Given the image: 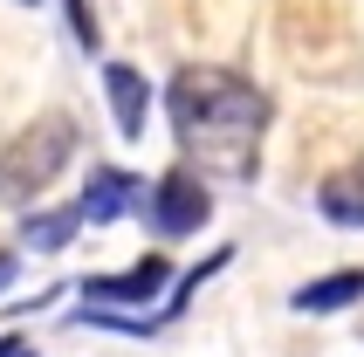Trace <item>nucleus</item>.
Returning a JSON list of instances; mask_svg holds the SVG:
<instances>
[{
  "label": "nucleus",
  "instance_id": "0eeeda50",
  "mask_svg": "<svg viewBox=\"0 0 364 357\" xmlns=\"http://www.w3.org/2000/svg\"><path fill=\"white\" fill-rule=\"evenodd\" d=\"M350 302H364V268H337V275H323V282H303V289L289 296V309H303V316H337V309H350Z\"/></svg>",
  "mask_w": 364,
  "mask_h": 357
},
{
  "label": "nucleus",
  "instance_id": "1a4fd4ad",
  "mask_svg": "<svg viewBox=\"0 0 364 357\" xmlns=\"http://www.w3.org/2000/svg\"><path fill=\"white\" fill-rule=\"evenodd\" d=\"M76 227H82V213H76V206H55V213H28L21 240H28L35 255H62V247L76 240Z\"/></svg>",
  "mask_w": 364,
  "mask_h": 357
},
{
  "label": "nucleus",
  "instance_id": "f257e3e1",
  "mask_svg": "<svg viewBox=\"0 0 364 357\" xmlns=\"http://www.w3.org/2000/svg\"><path fill=\"white\" fill-rule=\"evenodd\" d=\"M165 103H172V131H179V144L193 159L220 165L234 178L255 172V138L268 124V97L255 82L227 76V69H179Z\"/></svg>",
  "mask_w": 364,
  "mask_h": 357
},
{
  "label": "nucleus",
  "instance_id": "9d476101",
  "mask_svg": "<svg viewBox=\"0 0 364 357\" xmlns=\"http://www.w3.org/2000/svg\"><path fill=\"white\" fill-rule=\"evenodd\" d=\"M62 7H69V28H76V41H82V48H97V14H90V0H62Z\"/></svg>",
  "mask_w": 364,
  "mask_h": 357
},
{
  "label": "nucleus",
  "instance_id": "7ed1b4c3",
  "mask_svg": "<svg viewBox=\"0 0 364 357\" xmlns=\"http://www.w3.org/2000/svg\"><path fill=\"white\" fill-rule=\"evenodd\" d=\"M138 220H144L159 240H186V234H200L206 220H213V193H206V178H193V172L179 165V172H165V178L144 186Z\"/></svg>",
  "mask_w": 364,
  "mask_h": 357
},
{
  "label": "nucleus",
  "instance_id": "f03ea898",
  "mask_svg": "<svg viewBox=\"0 0 364 357\" xmlns=\"http://www.w3.org/2000/svg\"><path fill=\"white\" fill-rule=\"evenodd\" d=\"M76 144H82L76 117H62V110L35 117L14 144H7V151H0V199H35L62 165L76 159Z\"/></svg>",
  "mask_w": 364,
  "mask_h": 357
},
{
  "label": "nucleus",
  "instance_id": "39448f33",
  "mask_svg": "<svg viewBox=\"0 0 364 357\" xmlns=\"http://www.w3.org/2000/svg\"><path fill=\"white\" fill-rule=\"evenodd\" d=\"M138 199H144L138 172H124V165H90V186H82L76 213H82V227H110V220L138 213Z\"/></svg>",
  "mask_w": 364,
  "mask_h": 357
},
{
  "label": "nucleus",
  "instance_id": "6e6552de",
  "mask_svg": "<svg viewBox=\"0 0 364 357\" xmlns=\"http://www.w3.org/2000/svg\"><path fill=\"white\" fill-rule=\"evenodd\" d=\"M316 206H323V220H337V227H364V165H350V172L323 178Z\"/></svg>",
  "mask_w": 364,
  "mask_h": 357
},
{
  "label": "nucleus",
  "instance_id": "20e7f679",
  "mask_svg": "<svg viewBox=\"0 0 364 357\" xmlns=\"http://www.w3.org/2000/svg\"><path fill=\"white\" fill-rule=\"evenodd\" d=\"M165 289H172V261L144 255V261H131L124 275H90L82 282V309H144V302L165 296Z\"/></svg>",
  "mask_w": 364,
  "mask_h": 357
},
{
  "label": "nucleus",
  "instance_id": "9b49d317",
  "mask_svg": "<svg viewBox=\"0 0 364 357\" xmlns=\"http://www.w3.org/2000/svg\"><path fill=\"white\" fill-rule=\"evenodd\" d=\"M7 282H14V255H0V289H7Z\"/></svg>",
  "mask_w": 364,
  "mask_h": 357
},
{
  "label": "nucleus",
  "instance_id": "423d86ee",
  "mask_svg": "<svg viewBox=\"0 0 364 357\" xmlns=\"http://www.w3.org/2000/svg\"><path fill=\"white\" fill-rule=\"evenodd\" d=\"M103 97H110V117H117L124 138H144V117H151V82L131 62H103Z\"/></svg>",
  "mask_w": 364,
  "mask_h": 357
}]
</instances>
